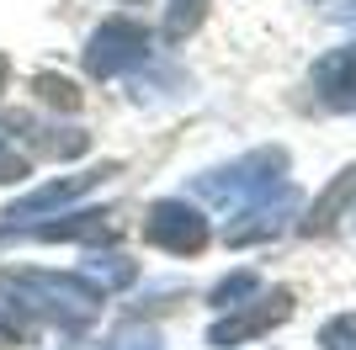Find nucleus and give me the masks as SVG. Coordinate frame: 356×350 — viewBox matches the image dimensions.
Wrapping results in <instances>:
<instances>
[{
	"label": "nucleus",
	"mask_w": 356,
	"mask_h": 350,
	"mask_svg": "<svg viewBox=\"0 0 356 350\" xmlns=\"http://www.w3.org/2000/svg\"><path fill=\"white\" fill-rule=\"evenodd\" d=\"M282 170H287V154H282V149H261V154H245V160H234V165H223V170L202 175L197 191H202L213 207L239 212V207H250L255 197H266L271 186H282Z\"/></svg>",
	"instance_id": "1"
},
{
	"label": "nucleus",
	"mask_w": 356,
	"mask_h": 350,
	"mask_svg": "<svg viewBox=\"0 0 356 350\" xmlns=\"http://www.w3.org/2000/svg\"><path fill=\"white\" fill-rule=\"evenodd\" d=\"M149 58V32L138 27V22H102V27L90 32L86 43V69L96 74V80H112V74H128L138 69Z\"/></svg>",
	"instance_id": "2"
},
{
	"label": "nucleus",
	"mask_w": 356,
	"mask_h": 350,
	"mask_svg": "<svg viewBox=\"0 0 356 350\" xmlns=\"http://www.w3.org/2000/svg\"><path fill=\"white\" fill-rule=\"evenodd\" d=\"M106 175H112V165H102V170H86V175H64V181H48V186L27 191L22 202L6 207V223H0V228H32L38 218H54V212H59V207H70L74 197H86L90 186H102Z\"/></svg>",
	"instance_id": "3"
},
{
	"label": "nucleus",
	"mask_w": 356,
	"mask_h": 350,
	"mask_svg": "<svg viewBox=\"0 0 356 350\" xmlns=\"http://www.w3.org/2000/svg\"><path fill=\"white\" fill-rule=\"evenodd\" d=\"M144 233H149V244L170 249V255H197V249L208 244V218L186 202H154Z\"/></svg>",
	"instance_id": "4"
},
{
	"label": "nucleus",
	"mask_w": 356,
	"mask_h": 350,
	"mask_svg": "<svg viewBox=\"0 0 356 350\" xmlns=\"http://www.w3.org/2000/svg\"><path fill=\"white\" fill-rule=\"evenodd\" d=\"M298 212V191L287 186H271L266 197H255L250 207H239V223H229V244H255V239H271L287 218Z\"/></svg>",
	"instance_id": "5"
},
{
	"label": "nucleus",
	"mask_w": 356,
	"mask_h": 350,
	"mask_svg": "<svg viewBox=\"0 0 356 350\" xmlns=\"http://www.w3.org/2000/svg\"><path fill=\"white\" fill-rule=\"evenodd\" d=\"M287 313H293V292H271V297H261V308H245V313H229L223 324H213V345H245V340L266 335L271 324H282Z\"/></svg>",
	"instance_id": "6"
},
{
	"label": "nucleus",
	"mask_w": 356,
	"mask_h": 350,
	"mask_svg": "<svg viewBox=\"0 0 356 350\" xmlns=\"http://www.w3.org/2000/svg\"><path fill=\"white\" fill-rule=\"evenodd\" d=\"M314 90L330 106H356V48H335L314 64Z\"/></svg>",
	"instance_id": "7"
},
{
	"label": "nucleus",
	"mask_w": 356,
	"mask_h": 350,
	"mask_svg": "<svg viewBox=\"0 0 356 350\" xmlns=\"http://www.w3.org/2000/svg\"><path fill=\"white\" fill-rule=\"evenodd\" d=\"M86 271H90V281L102 292H118V287H128V281L138 276L134 260H122V255H90V260L80 265V276H86Z\"/></svg>",
	"instance_id": "8"
},
{
	"label": "nucleus",
	"mask_w": 356,
	"mask_h": 350,
	"mask_svg": "<svg viewBox=\"0 0 356 350\" xmlns=\"http://www.w3.org/2000/svg\"><path fill=\"white\" fill-rule=\"evenodd\" d=\"M213 0H170V11H165V38H186V32L202 27V16H208Z\"/></svg>",
	"instance_id": "9"
},
{
	"label": "nucleus",
	"mask_w": 356,
	"mask_h": 350,
	"mask_svg": "<svg viewBox=\"0 0 356 350\" xmlns=\"http://www.w3.org/2000/svg\"><path fill=\"white\" fill-rule=\"evenodd\" d=\"M38 96H43L48 106H59V112H74V106H80V90H74L70 80H59V74H38Z\"/></svg>",
	"instance_id": "10"
},
{
	"label": "nucleus",
	"mask_w": 356,
	"mask_h": 350,
	"mask_svg": "<svg viewBox=\"0 0 356 350\" xmlns=\"http://www.w3.org/2000/svg\"><path fill=\"white\" fill-rule=\"evenodd\" d=\"M325 350H356V313H341V319L325 324V335H319Z\"/></svg>",
	"instance_id": "11"
},
{
	"label": "nucleus",
	"mask_w": 356,
	"mask_h": 350,
	"mask_svg": "<svg viewBox=\"0 0 356 350\" xmlns=\"http://www.w3.org/2000/svg\"><path fill=\"white\" fill-rule=\"evenodd\" d=\"M250 292H255V271H239V276L218 281L213 303H218V308H239V297H250Z\"/></svg>",
	"instance_id": "12"
},
{
	"label": "nucleus",
	"mask_w": 356,
	"mask_h": 350,
	"mask_svg": "<svg viewBox=\"0 0 356 350\" xmlns=\"http://www.w3.org/2000/svg\"><path fill=\"white\" fill-rule=\"evenodd\" d=\"M22 175H27V160L11 144H0V181H22Z\"/></svg>",
	"instance_id": "13"
},
{
	"label": "nucleus",
	"mask_w": 356,
	"mask_h": 350,
	"mask_svg": "<svg viewBox=\"0 0 356 350\" xmlns=\"http://www.w3.org/2000/svg\"><path fill=\"white\" fill-rule=\"evenodd\" d=\"M0 85H6V58H0Z\"/></svg>",
	"instance_id": "14"
}]
</instances>
